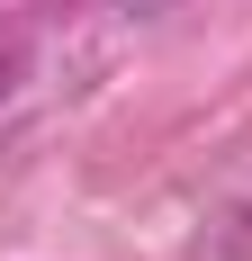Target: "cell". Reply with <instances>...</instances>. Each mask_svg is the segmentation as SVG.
Segmentation results:
<instances>
[{"label":"cell","mask_w":252,"mask_h":261,"mask_svg":"<svg viewBox=\"0 0 252 261\" xmlns=\"http://www.w3.org/2000/svg\"><path fill=\"white\" fill-rule=\"evenodd\" d=\"M18 90V45H0V99Z\"/></svg>","instance_id":"6da1fadb"}]
</instances>
